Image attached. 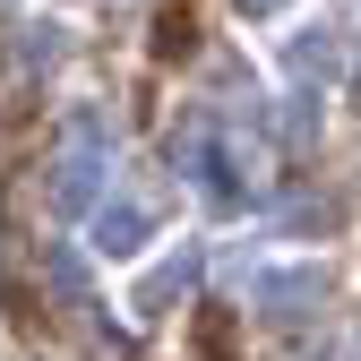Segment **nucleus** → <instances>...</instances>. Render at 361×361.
<instances>
[{
	"mask_svg": "<svg viewBox=\"0 0 361 361\" xmlns=\"http://www.w3.org/2000/svg\"><path fill=\"white\" fill-rule=\"evenodd\" d=\"M353 61H361V52H353Z\"/></svg>",
	"mask_w": 361,
	"mask_h": 361,
	"instance_id": "12",
	"label": "nucleus"
},
{
	"mask_svg": "<svg viewBox=\"0 0 361 361\" xmlns=\"http://www.w3.org/2000/svg\"><path fill=\"white\" fill-rule=\"evenodd\" d=\"M233 9H241V18H276L284 0H233Z\"/></svg>",
	"mask_w": 361,
	"mask_h": 361,
	"instance_id": "11",
	"label": "nucleus"
},
{
	"mask_svg": "<svg viewBox=\"0 0 361 361\" xmlns=\"http://www.w3.org/2000/svg\"><path fill=\"white\" fill-rule=\"evenodd\" d=\"M69 52V26H52V18H43V26H18V61L26 69H52Z\"/></svg>",
	"mask_w": 361,
	"mask_h": 361,
	"instance_id": "9",
	"label": "nucleus"
},
{
	"mask_svg": "<svg viewBox=\"0 0 361 361\" xmlns=\"http://www.w3.org/2000/svg\"><path fill=\"white\" fill-rule=\"evenodd\" d=\"M172 164H180V180L198 190V207H207V215H241V207H250L241 147H233V129H224V121H207V112H198V121L172 138Z\"/></svg>",
	"mask_w": 361,
	"mask_h": 361,
	"instance_id": "2",
	"label": "nucleus"
},
{
	"mask_svg": "<svg viewBox=\"0 0 361 361\" xmlns=\"http://www.w3.org/2000/svg\"><path fill=\"white\" fill-rule=\"evenodd\" d=\"M112 198V112L104 104H69L61 112V155L43 164V207L61 224H86Z\"/></svg>",
	"mask_w": 361,
	"mask_h": 361,
	"instance_id": "1",
	"label": "nucleus"
},
{
	"mask_svg": "<svg viewBox=\"0 0 361 361\" xmlns=\"http://www.w3.org/2000/svg\"><path fill=\"white\" fill-rule=\"evenodd\" d=\"M336 224V198H293L284 207V233H327Z\"/></svg>",
	"mask_w": 361,
	"mask_h": 361,
	"instance_id": "10",
	"label": "nucleus"
},
{
	"mask_svg": "<svg viewBox=\"0 0 361 361\" xmlns=\"http://www.w3.org/2000/svg\"><path fill=\"white\" fill-rule=\"evenodd\" d=\"M86 241H95V258H138L155 241V207L147 198H104L86 215Z\"/></svg>",
	"mask_w": 361,
	"mask_h": 361,
	"instance_id": "6",
	"label": "nucleus"
},
{
	"mask_svg": "<svg viewBox=\"0 0 361 361\" xmlns=\"http://www.w3.org/2000/svg\"><path fill=\"white\" fill-rule=\"evenodd\" d=\"M241 301H250L258 327H301V319H319V310H327V267H319V258L258 267V276L241 284Z\"/></svg>",
	"mask_w": 361,
	"mask_h": 361,
	"instance_id": "3",
	"label": "nucleus"
},
{
	"mask_svg": "<svg viewBox=\"0 0 361 361\" xmlns=\"http://www.w3.org/2000/svg\"><path fill=\"white\" fill-rule=\"evenodd\" d=\"M207 284V241H180L172 258H155L147 276H138V293H129V310H138V319H164V310H180Z\"/></svg>",
	"mask_w": 361,
	"mask_h": 361,
	"instance_id": "5",
	"label": "nucleus"
},
{
	"mask_svg": "<svg viewBox=\"0 0 361 361\" xmlns=\"http://www.w3.org/2000/svg\"><path fill=\"white\" fill-rule=\"evenodd\" d=\"M43 284L61 293V310H95V267H86V250H69V241H43Z\"/></svg>",
	"mask_w": 361,
	"mask_h": 361,
	"instance_id": "7",
	"label": "nucleus"
},
{
	"mask_svg": "<svg viewBox=\"0 0 361 361\" xmlns=\"http://www.w3.org/2000/svg\"><path fill=\"white\" fill-rule=\"evenodd\" d=\"M353 361H361V353H353Z\"/></svg>",
	"mask_w": 361,
	"mask_h": 361,
	"instance_id": "13",
	"label": "nucleus"
},
{
	"mask_svg": "<svg viewBox=\"0 0 361 361\" xmlns=\"http://www.w3.org/2000/svg\"><path fill=\"white\" fill-rule=\"evenodd\" d=\"M353 52H361L353 26L319 9V18H301V26L284 35V78H293V86H310V95H327V86H344V78H353Z\"/></svg>",
	"mask_w": 361,
	"mask_h": 361,
	"instance_id": "4",
	"label": "nucleus"
},
{
	"mask_svg": "<svg viewBox=\"0 0 361 361\" xmlns=\"http://www.w3.org/2000/svg\"><path fill=\"white\" fill-rule=\"evenodd\" d=\"M319 129H327V95L293 86V95L276 104V138H284V147H319Z\"/></svg>",
	"mask_w": 361,
	"mask_h": 361,
	"instance_id": "8",
	"label": "nucleus"
}]
</instances>
